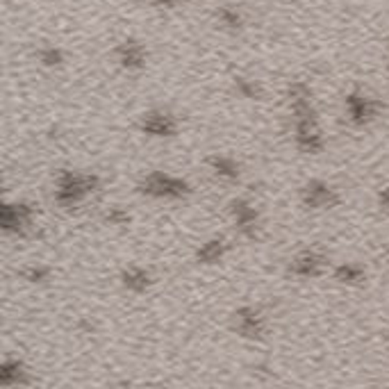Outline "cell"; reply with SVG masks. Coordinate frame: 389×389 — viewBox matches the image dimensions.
Returning a JSON list of instances; mask_svg holds the SVG:
<instances>
[{"label":"cell","instance_id":"cell-18","mask_svg":"<svg viewBox=\"0 0 389 389\" xmlns=\"http://www.w3.org/2000/svg\"><path fill=\"white\" fill-rule=\"evenodd\" d=\"M287 96H289V102L296 105V102H305V100H312V91L305 82H292V87L287 89Z\"/></svg>","mask_w":389,"mask_h":389},{"label":"cell","instance_id":"cell-16","mask_svg":"<svg viewBox=\"0 0 389 389\" xmlns=\"http://www.w3.org/2000/svg\"><path fill=\"white\" fill-rule=\"evenodd\" d=\"M335 278L339 282H344V284H360L364 280V269L358 267V265H351V262H346V265H339L335 269Z\"/></svg>","mask_w":389,"mask_h":389},{"label":"cell","instance_id":"cell-19","mask_svg":"<svg viewBox=\"0 0 389 389\" xmlns=\"http://www.w3.org/2000/svg\"><path fill=\"white\" fill-rule=\"evenodd\" d=\"M235 87H237V91H239V94H242L244 98H260V96H262L260 87L253 82V80L237 78V80H235Z\"/></svg>","mask_w":389,"mask_h":389},{"label":"cell","instance_id":"cell-23","mask_svg":"<svg viewBox=\"0 0 389 389\" xmlns=\"http://www.w3.org/2000/svg\"><path fill=\"white\" fill-rule=\"evenodd\" d=\"M180 0H155V5L157 7H174V5H178Z\"/></svg>","mask_w":389,"mask_h":389},{"label":"cell","instance_id":"cell-14","mask_svg":"<svg viewBox=\"0 0 389 389\" xmlns=\"http://www.w3.org/2000/svg\"><path fill=\"white\" fill-rule=\"evenodd\" d=\"M210 166L212 171L219 178H225V180H237L239 178V164L235 162L233 157H225V155H212L210 159Z\"/></svg>","mask_w":389,"mask_h":389},{"label":"cell","instance_id":"cell-11","mask_svg":"<svg viewBox=\"0 0 389 389\" xmlns=\"http://www.w3.org/2000/svg\"><path fill=\"white\" fill-rule=\"evenodd\" d=\"M117 60L123 68H128V71H137V68H142L144 62H146V50H144V46L139 41L128 39V41H123L119 46Z\"/></svg>","mask_w":389,"mask_h":389},{"label":"cell","instance_id":"cell-12","mask_svg":"<svg viewBox=\"0 0 389 389\" xmlns=\"http://www.w3.org/2000/svg\"><path fill=\"white\" fill-rule=\"evenodd\" d=\"M26 383H28V373H26V367H23V362L5 360L0 364V385L3 387H16Z\"/></svg>","mask_w":389,"mask_h":389},{"label":"cell","instance_id":"cell-5","mask_svg":"<svg viewBox=\"0 0 389 389\" xmlns=\"http://www.w3.org/2000/svg\"><path fill=\"white\" fill-rule=\"evenodd\" d=\"M303 203L310 210H330L339 203V196L328 182L312 180L303 187Z\"/></svg>","mask_w":389,"mask_h":389},{"label":"cell","instance_id":"cell-8","mask_svg":"<svg viewBox=\"0 0 389 389\" xmlns=\"http://www.w3.org/2000/svg\"><path fill=\"white\" fill-rule=\"evenodd\" d=\"M326 265H328L326 255L316 253V250H303V253H299L292 260L289 271L299 278H314L326 269Z\"/></svg>","mask_w":389,"mask_h":389},{"label":"cell","instance_id":"cell-4","mask_svg":"<svg viewBox=\"0 0 389 389\" xmlns=\"http://www.w3.org/2000/svg\"><path fill=\"white\" fill-rule=\"evenodd\" d=\"M32 225V208L28 203H3L0 228L9 235H23Z\"/></svg>","mask_w":389,"mask_h":389},{"label":"cell","instance_id":"cell-15","mask_svg":"<svg viewBox=\"0 0 389 389\" xmlns=\"http://www.w3.org/2000/svg\"><path fill=\"white\" fill-rule=\"evenodd\" d=\"M223 253H225V242H223V239H210L208 244H203L198 248L196 257H198L201 265H214V262H219L223 257Z\"/></svg>","mask_w":389,"mask_h":389},{"label":"cell","instance_id":"cell-10","mask_svg":"<svg viewBox=\"0 0 389 389\" xmlns=\"http://www.w3.org/2000/svg\"><path fill=\"white\" fill-rule=\"evenodd\" d=\"M235 328L246 339H260L265 335V319L253 307H242L235 314Z\"/></svg>","mask_w":389,"mask_h":389},{"label":"cell","instance_id":"cell-17","mask_svg":"<svg viewBox=\"0 0 389 389\" xmlns=\"http://www.w3.org/2000/svg\"><path fill=\"white\" fill-rule=\"evenodd\" d=\"M216 16H219L221 26H225V28H230V30L242 28V14H239V11L233 9V7H221Z\"/></svg>","mask_w":389,"mask_h":389},{"label":"cell","instance_id":"cell-7","mask_svg":"<svg viewBox=\"0 0 389 389\" xmlns=\"http://www.w3.org/2000/svg\"><path fill=\"white\" fill-rule=\"evenodd\" d=\"M139 128L151 134V137H174L178 132V121L171 117L169 112H148L144 114V119L139 123Z\"/></svg>","mask_w":389,"mask_h":389},{"label":"cell","instance_id":"cell-9","mask_svg":"<svg viewBox=\"0 0 389 389\" xmlns=\"http://www.w3.org/2000/svg\"><path fill=\"white\" fill-rule=\"evenodd\" d=\"M230 212H233V219L237 223V230L244 237L253 239L257 235V210L248 201L237 198L230 203Z\"/></svg>","mask_w":389,"mask_h":389},{"label":"cell","instance_id":"cell-20","mask_svg":"<svg viewBox=\"0 0 389 389\" xmlns=\"http://www.w3.org/2000/svg\"><path fill=\"white\" fill-rule=\"evenodd\" d=\"M39 60L46 66H60L64 62V55L60 48H43V50H39Z\"/></svg>","mask_w":389,"mask_h":389},{"label":"cell","instance_id":"cell-3","mask_svg":"<svg viewBox=\"0 0 389 389\" xmlns=\"http://www.w3.org/2000/svg\"><path fill=\"white\" fill-rule=\"evenodd\" d=\"M380 102L356 89L346 96V117L353 125H369L380 114Z\"/></svg>","mask_w":389,"mask_h":389},{"label":"cell","instance_id":"cell-13","mask_svg":"<svg viewBox=\"0 0 389 389\" xmlns=\"http://www.w3.org/2000/svg\"><path fill=\"white\" fill-rule=\"evenodd\" d=\"M123 284L128 287L130 292H146L148 287H151V273H148L146 269H139V267H132L128 271H123Z\"/></svg>","mask_w":389,"mask_h":389},{"label":"cell","instance_id":"cell-24","mask_svg":"<svg viewBox=\"0 0 389 389\" xmlns=\"http://www.w3.org/2000/svg\"><path fill=\"white\" fill-rule=\"evenodd\" d=\"M380 203H383V208L389 212V189H385V191L380 193Z\"/></svg>","mask_w":389,"mask_h":389},{"label":"cell","instance_id":"cell-6","mask_svg":"<svg viewBox=\"0 0 389 389\" xmlns=\"http://www.w3.org/2000/svg\"><path fill=\"white\" fill-rule=\"evenodd\" d=\"M294 121H296V146L310 155L321 153L324 137L316 128V119H294Z\"/></svg>","mask_w":389,"mask_h":389},{"label":"cell","instance_id":"cell-2","mask_svg":"<svg viewBox=\"0 0 389 389\" xmlns=\"http://www.w3.org/2000/svg\"><path fill=\"white\" fill-rule=\"evenodd\" d=\"M139 191L151 198H185L191 191V187L187 180L155 171V174L146 176L139 182Z\"/></svg>","mask_w":389,"mask_h":389},{"label":"cell","instance_id":"cell-1","mask_svg":"<svg viewBox=\"0 0 389 389\" xmlns=\"http://www.w3.org/2000/svg\"><path fill=\"white\" fill-rule=\"evenodd\" d=\"M100 185L98 176L89 174H75V171H62L57 178V189H55V201L62 208H73L89 193H94Z\"/></svg>","mask_w":389,"mask_h":389},{"label":"cell","instance_id":"cell-22","mask_svg":"<svg viewBox=\"0 0 389 389\" xmlns=\"http://www.w3.org/2000/svg\"><path fill=\"white\" fill-rule=\"evenodd\" d=\"M107 221L112 223V225H125L130 221V216H128V212H123L121 208H112L110 212H107Z\"/></svg>","mask_w":389,"mask_h":389},{"label":"cell","instance_id":"cell-21","mask_svg":"<svg viewBox=\"0 0 389 389\" xmlns=\"http://www.w3.org/2000/svg\"><path fill=\"white\" fill-rule=\"evenodd\" d=\"M48 269L46 267H30V269H26L23 271V278H26L28 282H43L46 278H48Z\"/></svg>","mask_w":389,"mask_h":389}]
</instances>
